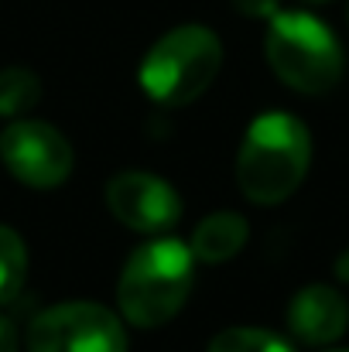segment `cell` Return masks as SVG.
Listing matches in <instances>:
<instances>
[{"label": "cell", "instance_id": "cell-1", "mask_svg": "<svg viewBox=\"0 0 349 352\" xmlns=\"http://www.w3.org/2000/svg\"><path fill=\"white\" fill-rule=\"evenodd\" d=\"M192 284H195L192 246L178 236H151L127 256L120 270L116 280L120 315L134 329H161L185 308Z\"/></svg>", "mask_w": 349, "mask_h": 352}, {"label": "cell", "instance_id": "cell-2", "mask_svg": "<svg viewBox=\"0 0 349 352\" xmlns=\"http://www.w3.org/2000/svg\"><path fill=\"white\" fill-rule=\"evenodd\" d=\"M312 164L308 126L291 113H260L236 151V185L253 206H277L298 192Z\"/></svg>", "mask_w": 349, "mask_h": 352}, {"label": "cell", "instance_id": "cell-3", "mask_svg": "<svg viewBox=\"0 0 349 352\" xmlns=\"http://www.w3.org/2000/svg\"><path fill=\"white\" fill-rule=\"evenodd\" d=\"M223 69V41L202 24H182L161 34L140 58L137 82L158 107L195 103Z\"/></svg>", "mask_w": 349, "mask_h": 352}, {"label": "cell", "instance_id": "cell-4", "mask_svg": "<svg viewBox=\"0 0 349 352\" xmlns=\"http://www.w3.org/2000/svg\"><path fill=\"white\" fill-rule=\"evenodd\" d=\"M264 55L274 76L305 96H322L343 79L339 38L308 10H277L267 21Z\"/></svg>", "mask_w": 349, "mask_h": 352}, {"label": "cell", "instance_id": "cell-5", "mask_svg": "<svg viewBox=\"0 0 349 352\" xmlns=\"http://www.w3.org/2000/svg\"><path fill=\"white\" fill-rule=\"evenodd\" d=\"M28 352H127L123 322L93 301L45 308L28 325Z\"/></svg>", "mask_w": 349, "mask_h": 352}, {"label": "cell", "instance_id": "cell-6", "mask_svg": "<svg viewBox=\"0 0 349 352\" xmlns=\"http://www.w3.org/2000/svg\"><path fill=\"white\" fill-rule=\"evenodd\" d=\"M0 161L21 185L38 192L65 185L76 168L72 144L45 120H14L0 133Z\"/></svg>", "mask_w": 349, "mask_h": 352}, {"label": "cell", "instance_id": "cell-7", "mask_svg": "<svg viewBox=\"0 0 349 352\" xmlns=\"http://www.w3.org/2000/svg\"><path fill=\"white\" fill-rule=\"evenodd\" d=\"M107 209L116 223L144 236L168 233L182 219L178 192L147 171H123L107 182Z\"/></svg>", "mask_w": 349, "mask_h": 352}, {"label": "cell", "instance_id": "cell-8", "mask_svg": "<svg viewBox=\"0 0 349 352\" xmlns=\"http://www.w3.org/2000/svg\"><path fill=\"white\" fill-rule=\"evenodd\" d=\"M349 325L346 298L329 284H308L302 287L288 305V329L308 342V346H329L336 342Z\"/></svg>", "mask_w": 349, "mask_h": 352}, {"label": "cell", "instance_id": "cell-9", "mask_svg": "<svg viewBox=\"0 0 349 352\" xmlns=\"http://www.w3.org/2000/svg\"><path fill=\"white\" fill-rule=\"evenodd\" d=\"M246 239H250V223L240 212L223 209V212L206 216L195 226L189 246H192V256L199 263H226L246 246Z\"/></svg>", "mask_w": 349, "mask_h": 352}, {"label": "cell", "instance_id": "cell-10", "mask_svg": "<svg viewBox=\"0 0 349 352\" xmlns=\"http://www.w3.org/2000/svg\"><path fill=\"white\" fill-rule=\"evenodd\" d=\"M41 103V82L31 69H3L0 72V117L17 120Z\"/></svg>", "mask_w": 349, "mask_h": 352}, {"label": "cell", "instance_id": "cell-11", "mask_svg": "<svg viewBox=\"0 0 349 352\" xmlns=\"http://www.w3.org/2000/svg\"><path fill=\"white\" fill-rule=\"evenodd\" d=\"M28 277V246L10 226H0V305H10Z\"/></svg>", "mask_w": 349, "mask_h": 352}, {"label": "cell", "instance_id": "cell-12", "mask_svg": "<svg viewBox=\"0 0 349 352\" xmlns=\"http://www.w3.org/2000/svg\"><path fill=\"white\" fill-rule=\"evenodd\" d=\"M209 352H295L281 336L267 332V329H253V325H233L223 329L213 342Z\"/></svg>", "mask_w": 349, "mask_h": 352}, {"label": "cell", "instance_id": "cell-13", "mask_svg": "<svg viewBox=\"0 0 349 352\" xmlns=\"http://www.w3.org/2000/svg\"><path fill=\"white\" fill-rule=\"evenodd\" d=\"M243 17H257V21H271L281 10V0H230Z\"/></svg>", "mask_w": 349, "mask_h": 352}, {"label": "cell", "instance_id": "cell-14", "mask_svg": "<svg viewBox=\"0 0 349 352\" xmlns=\"http://www.w3.org/2000/svg\"><path fill=\"white\" fill-rule=\"evenodd\" d=\"M0 352H17V332L7 318H0Z\"/></svg>", "mask_w": 349, "mask_h": 352}, {"label": "cell", "instance_id": "cell-15", "mask_svg": "<svg viewBox=\"0 0 349 352\" xmlns=\"http://www.w3.org/2000/svg\"><path fill=\"white\" fill-rule=\"evenodd\" d=\"M336 277H339V280H346V284H349V250H346V253H339V256H336Z\"/></svg>", "mask_w": 349, "mask_h": 352}, {"label": "cell", "instance_id": "cell-16", "mask_svg": "<svg viewBox=\"0 0 349 352\" xmlns=\"http://www.w3.org/2000/svg\"><path fill=\"white\" fill-rule=\"evenodd\" d=\"M308 3H326V0H308Z\"/></svg>", "mask_w": 349, "mask_h": 352}, {"label": "cell", "instance_id": "cell-17", "mask_svg": "<svg viewBox=\"0 0 349 352\" xmlns=\"http://www.w3.org/2000/svg\"><path fill=\"white\" fill-rule=\"evenodd\" d=\"M329 352H349V349H329Z\"/></svg>", "mask_w": 349, "mask_h": 352}]
</instances>
